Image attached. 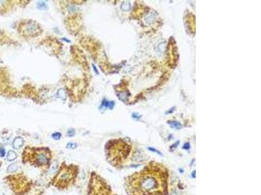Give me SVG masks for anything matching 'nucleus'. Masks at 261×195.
Masks as SVG:
<instances>
[{
  "mask_svg": "<svg viewBox=\"0 0 261 195\" xmlns=\"http://www.w3.org/2000/svg\"><path fill=\"white\" fill-rule=\"evenodd\" d=\"M159 183L155 178L152 176H146L141 180V188L143 191H155L158 188Z\"/></svg>",
  "mask_w": 261,
  "mask_h": 195,
  "instance_id": "obj_1",
  "label": "nucleus"
},
{
  "mask_svg": "<svg viewBox=\"0 0 261 195\" xmlns=\"http://www.w3.org/2000/svg\"><path fill=\"white\" fill-rule=\"evenodd\" d=\"M40 27L34 21H29L25 23L22 27L23 35L28 36H35L39 33Z\"/></svg>",
  "mask_w": 261,
  "mask_h": 195,
  "instance_id": "obj_2",
  "label": "nucleus"
},
{
  "mask_svg": "<svg viewBox=\"0 0 261 195\" xmlns=\"http://www.w3.org/2000/svg\"><path fill=\"white\" fill-rule=\"evenodd\" d=\"M36 161L39 165H45L48 163V158L44 153H39L36 156Z\"/></svg>",
  "mask_w": 261,
  "mask_h": 195,
  "instance_id": "obj_3",
  "label": "nucleus"
},
{
  "mask_svg": "<svg viewBox=\"0 0 261 195\" xmlns=\"http://www.w3.org/2000/svg\"><path fill=\"white\" fill-rule=\"evenodd\" d=\"M24 143V141L23 139L20 137H17L13 141V146L15 149H20L23 146Z\"/></svg>",
  "mask_w": 261,
  "mask_h": 195,
  "instance_id": "obj_4",
  "label": "nucleus"
},
{
  "mask_svg": "<svg viewBox=\"0 0 261 195\" xmlns=\"http://www.w3.org/2000/svg\"><path fill=\"white\" fill-rule=\"evenodd\" d=\"M58 165L59 163L57 160H54V161L52 162V164L50 165V170H49V174H54L55 172H56L57 170H58Z\"/></svg>",
  "mask_w": 261,
  "mask_h": 195,
  "instance_id": "obj_5",
  "label": "nucleus"
},
{
  "mask_svg": "<svg viewBox=\"0 0 261 195\" xmlns=\"http://www.w3.org/2000/svg\"><path fill=\"white\" fill-rule=\"evenodd\" d=\"M17 155L15 151H13V150L8 151V152L7 153V161H13L14 160L17 159Z\"/></svg>",
  "mask_w": 261,
  "mask_h": 195,
  "instance_id": "obj_6",
  "label": "nucleus"
},
{
  "mask_svg": "<svg viewBox=\"0 0 261 195\" xmlns=\"http://www.w3.org/2000/svg\"><path fill=\"white\" fill-rule=\"evenodd\" d=\"M18 168V165H17V163H13V164L10 165L8 166L7 170H8V172H14L17 171Z\"/></svg>",
  "mask_w": 261,
  "mask_h": 195,
  "instance_id": "obj_7",
  "label": "nucleus"
},
{
  "mask_svg": "<svg viewBox=\"0 0 261 195\" xmlns=\"http://www.w3.org/2000/svg\"><path fill=\"white\" fill-rule=\"evenodd\" d=\"M57 95L59 98H60L61 99H62L63 100H65V98H66V94H65V91L64 90V89H61L58 90V94Z\"/></svg>",
  "mask_w": 261,
  "mask_h": 195,
  "instance_id": "obj_8",
  "label": "nucleus"
},
{
  "mask_svg": "<svg viewBox=\"0 0 261 195\" xmlns=\"http://www.w3.org/2000/svg\"><path fill=\"white\" fill-rule=\"evenodd\" d=\"M102 105L105 107H109L110 109H112L114 105V103L113 102H108V101H105L104 100L102 102Z\"/></svg>",
  "mask_w": 261,
  "mask_h": 195,
  "instance_id": "obj_9",
  "label": "nucleus"
},
{
  "mask_svg": "<svg viewBox=\"0 0 261 195\" xmlns=\"http://www.w3.org/2000/svg\"><path fill=\"white\" fill-rule=\"evenodd\" d=\"M37 7V8H39V9H41V10H45V9L47 8V5H46V4L44 1H39V2H38Z\"/></svg>",
  "mask_w": 261,
  "mask_h": 195,
  "instance_id": "obj_10",
  "label": "nucleus"
},
{
  "mask_svg": "<svg viewBox=\"0 0 261 195\" xmlns=\"http://www.w3.org/2000/svg\"><path fill=\"white\" fill-rule=\"evenodd\" d=\"M168 123H169L171 125V126L172 127V128H174L180 129L181 128V127H182L181 124H180V122H178L172 121V122H168Z\"/></svg>",
  "mask_w": 261,
  "mask_h": 195,
  "instance_id": "obj_11",
  "label": "nucleus"
},
{
  "mask_svg": "<svg viewBox=\"0 0 261 195\" xmlns=\"http://www.w3.org/2000/svg\"><path fill=\"white\" fill-rule=\"evenodd\" d=\"M130 7H131V5L129 2H123L121 5V9L125 10V11L129 10Z\"/></svg>",
  "mask_w": 261,
  "mask_h": 195,
  "instance_id": "obj_12",
  "label": "nucleus"
},
{
  "mask_svg": "<svg viewBox=\"0 0 261 195\" xmlns=\"http://www.w3.org/2000/svg\"><path fill=\"white\" fill-rule=\"evenodd\" d=\"M77 146H78L77 144L74 143V142H69V143L67 144V146H66L67 148L70 149V150L76 149V148H77Z\"/></svg>",
  "mask_w": 261,
  "mask_h": 195,
  "instance_id": "obj_13",
  "label": "nucleus"
},
{
  "mask_svg": "<svg viewBox=\"0 0 261 195\" xmlns=\"http://www.w3.org/2000/svg\"><path fill=\"white\" fill-rule=\"evenodd\" d=\"M52 137L54 140H59L61 137V133H59V132H56V133L52 134Z\"/></svg>",
  "mask_w": 261,
  "mask_h": 195,
  "instance_id": "obj_14",
  "label": "nucleus"
},
{
  "mask_svg": "<svg viewBox=\"0 0 261 195\" xmlns=\"http://www.w3.org/2000/svg\"><path fill=\"white\" fill-rule=\"evenodd\" d=\"M69 178V174L67 172H64L63 173L61 176H60V179L61 180H67Z\"/></svg>",
  "mask_w": 261,
  "mask_h": 195,
  "instance_id": "obj_15",
  "label": "nucleus"
},
{
  "mask_svg": "<svg viewBox=\"0 0 261 195\" xmlns=\"http://www.w3.org/2000/svg\"><path fill=\"white\" fill-rule=\"evenodd\" d=\"M75 129L73 128H70L69 129H68L67 131V135L69 137H73V135H75Z\"/></svg>",
  "mask_w": 261,
  "mask_h": 195,
  "instance_id": "obj_16",
  "label": "nucleus"
},
{
  "mask_svg": "<svg viewBox=\"0 0 261 195\" xmlns=\"http://www.w3.org/2000/svg\"><path fill=\"white\" fill-rule=\"evenodd\" d=\"M5 156V150L3 146H1L0 147V157L3 158Z\"/></svg>",
  "mask_w": 261,
  "mask_h": 195,
  "instance_id": "obj_17",
  "label": "nucleus"
},
{
  "mask_svg": "<svg viewBox=\"0 0 261 195\" xmlns=\"http://www.w3.org/2000/svg\"><path fill=\"white\" fill-rule=\"evenodd\" d=\"M149 150H151V151H155V152H157V153H158V154H160V155H161V152H160V151H157V150H155L154 148H149Z\"/></svg>",
  "mask_w": 261,
  "mask_h": 195,
  "instance_id": "obj_18",
  "label": "nucleus"
},
{
  "mask_svg": "<svg viewBox=\"0 0 261 195\" xmlns=\"http://www.w3.org/2000/svg\"><path fill=\"white\" fill-rule=\"evenodd\" d=\"M189 143H186L184 146V149H189Z\"/></svg>",
  "mask_w": 261,
  "mask_h": 195,
  "instance_id": "obj_19",
  "label": "nucleus"
},
{
  "mask_svg": "<svg viewBox=\"0 0 261 195\" xmlns=\"http://www.w3.org/2000/svg\"><path fill=\"white\" fill-rule=\"evenodd\" d=\"M93 68H94V70H95V73H96V74H98V71L97 70L96 68H95V65H94V64H93Z\"/></svg>",
  "mask_w": 261,
  "mask_h": 195,
  "instance_id": "obj_20",
  "label": "nucleus"
}]
</instances>
